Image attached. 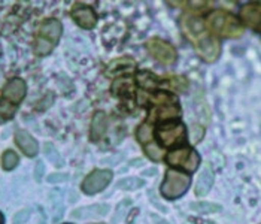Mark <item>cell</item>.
<instances>
[{"label":"cell","mask_w":261,"mask_h":224,"mask_svg":"<svg viewBox=\"0 0 261 224\" xmlns=\"http://www.w3.org/2000/svg\"><path fill=\"white\" fill-rule=\"evenodd\" d=\"M181 30L184 36L191 42L196 53L206 63H215L221 54V43L207 30L206 22L194 14L181 17Z\"/></svg>","instance_id":"1"},{"label":"cell","mask_w":261,"mask_h":224,"mask_svg":"<svg viewBox=\"0 0 261 224\" xmlns=\"http://www.w3.org/2000/svg\"><path fill=\"white\" fill-rule=\"evenodd\" d=\"M206 27L207 30L217 38H227V39H238L243 35V24L239 18H236L233 14L215 9L206 17Z\"/></svg>","instance_id":"2"},{"label":"cell","mask_w":261,"mask_h":224,"mask_svg":"<svg viewBox=\"0 0 261 224\" xmlns=\"http://www.w3.org/2000/svg\"><path fill=\"white\" fill-rule=\"evenodd\" d=\"M191 184V177L181 170L169 169L166 172L164 181L161 184V194L166 199H178L187 193Z\"/></svg>","instance_id":"3"},{"label":"cell","mask_w":261,"mask_h":224,"mask_svg":"<svg viewBox=\"0 0 261 224\" xmlns=\"http://www.w3.org/2000/svg\"><path fill=\"white\" fill-rule=\"evenodd\" d=\"M167 163L173 167H179L185 170V173H193L199 169L200 164V156L199 153L191 146H181L167 154Z\"/></svg>","instance_id":"4"},{"label":"cell","mask_w":261,"mask_h":224,"mask_svg":"<svg viewBox=\"0 0 261 224\" xmlns=\"http://www.w3.org/2000/svg\"><path fill=\"white\" fill-rule=\"evenodd\" d=\"M157 138L164 146H178L187 141V127L182 122H166L157 129Z\"/></svg>","instance_id":"5"},{"label":"cell","mask_w":261,"mask_h":224,"mask_svg":"<svg viewBox=\"0 0 261 224\" xmlns=\"http://www.w3.org/2000/svg\"><path fill=\"white\" fill-rule=\"evenodd\" d=\"M146 49L155 60L163 64H172L176 60V49L169 42L161 41L157 38L149 39L146 42Z\"/></svg>","instance_id":"6"},{"label":"cell","mask_w":261,"mask_h":224,"mask_svg":"<svg viewBox=\"0 0 261 224\" xmlns=\"http://www.w3.org/2000/svg\"><path fill=\"white\" fill-rule=\"evenodd\" d=\"M112 172L108 169H97L94 172H91L82 183V191L88 196L96 194L101 190H105L108 187V184L112 181Z\"/></svg>","instance_id":"7"},{"label":"cell","mask_w":261,"mask_h":224,"mask_svg":"<svg viewBox=\"0 0 261 224\" xmlns=\"http://www.w3.org/2000/svg\"><path fill=\"white\" fill-rule=\"evenodd\" d=\"M72 18L75 20V22L80 27L87 29V30L94 29L96 24H97L96 12L90 6H87V5H75L73 9H72Z\"/></svg>","instance_id":"8"},{"label":"cell","mask_w":261,"mask_h":224,"mask_svg":"<svg viewBox=\"0 0 261 224\" xmlns=\"http://www.w3.org/2000/svg\"><path fill=\"white\" fill-rule=\"evenodd\" d=\"M181 117V108L179 105H163V106H155L151 112H149V118L148 121L152 124V121H172Z\"/></svg>","instance_id":"9"},{"label":"cell","mask_w":261,"mask_h":224,"mask_svg":"<svg viewBox=\"0 0 261 224\" xmlns=\"http://www.w3.org/2000/svg\"><path fill=\"white\" fill-rule=\"evenodd\" d=\"M25 91H27L25 82L22 81L21 78H14V80H11L5 85L3 97H5V101H8L9 103L17 105V103H20L24 99Z\"/></svg>","instance_id":"10"},{"label":"cell","mask_w":261,"mask_h":224,"mask_svg":"<svg viewBox=\"0 0 261 224\" xmlns=\"http://www.w3.org/2000/svg\"><path fill=\"white\" fill-rule=\"evenodd\" d=\"M136 69V63L130 57H120L117 60H112L106 69L108 77H122V75H130Z\"/></svg>","instance_id":"11"},{"label":"cell","mask_w":261,"mask_h":224,"mask_svg":"<svg viewBox=\"0 0 261 224\" xmlns=\"http://www.w3.org/2000/svg\"><path fill=\"white\" fill-rule=\"evenodd\" d=\"M241 22L251 27L257 29L261 24V5L258 3H248L241 8Z\"/></svg>","instance_id":"12"},{"label":"cell","mask_w":261,"mask_h":224,"mask_svg":"<svg viewBox=\"0 0 261 224\" xmlns=\"http://www.w3.org/2000/svg\"><path fill=\"white\" fill-rule=\"evenodd\" d=\"M61 33H63V27L61 22L56 18H48L45 20L39 27V35L40 38L48 39L49 42H53L54 45L57 43V41L60 39Z\"/></svg>","instance_id":"13"},{"label":"cell","mask_w":261,"mask_h":224,"mask_svg":"<svg viewBox=\"0 0 261 224\" xmlns=\"http://www.w3.org/2000/svg\"><path fill=\"white\" fill-rule=\"evenodd\" d=\"M15 142L27 157H35L39 151V145L36 142V139L25 130H18L15 133Z\"/></svg>","instance_id":"14"},{"label":"cell","mask_w":261,"mask_h":224,"mask_svg":"<svg viewBox=\"0 0 261 224\" xmlns=\"http://www.w3.org/2000/svg\"><path fill=\"white\" fill-rule=\"evenodd\" d=\"M109 211L108 205H93V206H82L72 212V218L75 220H85V218H93V217H101L106 215Z\"/></svg>","instance_id":"15"},{"label":"cell","mask_w":261,"mask_h":224,"mask_svg":"<svg viewBox=\"0 0 261 224\" xmlns=\"http://www.w3.org/2000/svg\"><path fill=\"white\" fill-rule=\"evenodd\" d=\"M106 115L105 112L97 111L93 117V121H91V130H90V138L91 141L97 142L99 139L103 138L105 132H106Z\"/></svg>","instance_id":"16"},{"label":"cell","mask_w":261,"mask_h":224,"mask_svg":"<svg viewBox=\"0 0 261 224\" xmlns=\"http://www.w3.org/2000/svg\"><path fill=\"white\" fill-rule=\"evenodd\" d=\"M112 93L122 99H132L135 93V85L130 78H118L112 84Z\"/></svg>","instance_id":"17"},{"label":"cell","mask_w":261,"mask_h":224,"mask_svg":"<svg viewBox=\"0 0 261 224\" xmlns=\"http://www.w3.org/2000/svg\"><path fill=\"white\" fill-rule=\"evenodd\" d=\"M212 184H214V172L211 170L209 166L204 167V170L200 173L197 184H196V193L199 196H204L209 193V190L212 188Z\"/></svg>","instance_id":"18"},{"label":"cell","mask_w":261,"mask_h":224,"mask_svg":"<svg viewBox=\"0 0 261 224\" xmlns=\"http://www.w3.org/2000/svg\"><path fill=\"white\" fill-rule=\"evenodd\" d=\"M138 82L145 90H155L159 87V84H160V80L154 73H151L148 70H143V72L138 73Z\"/></svg>","instance_id":"19"},{"label":"cell","mask_w":261,"mask_h":224,"mask_svg":"<svg viewBox=\"0 0 261 224\" xmlns=\"http://www.w3.org/2000/svg\"><path fill=\"white\" fill-rule=\"evenodd\" d=\"M149 102L155 106H163V105H178V97L170 94V93H166V91H159L155 93L154 96L149 97Z\"/></svg>","instance_id":"20"},{"label":"cell","mask_w":261,"mask_h":224,"mask_svg":"<svg viewBox=\"0 0 261 224\" xmlns=\"http://www.w3.org/2000/svg\"><path fill=\"white\" fill-rule=\"evenodd\" d=\"M154 133V129H152V124H149V122H143L141 127L138 129V133H136V138H138V141L141 143H148L152 141V135Z\"/></svg>","instance_id":"21"},{"label":"cell","mask_w":261,"mask_h":224,"mask_svg":"<svg viewBox=\"0 0 261 224\" xmlns=\"http://www.w3.org/2000/svg\"><path fill=\"white\" fill-rule=\"evenodd\" d=\"M145 153H146V156H148L151 160H154V162H160V160H163V157L166 156L164 148H161V146H159L157 143L154 142H149L145 146Z\"/></svg>","instance_id":"22"},{"label":"cell","mask_w":261,"mask_h":224,"mask_svg":"<svg viewBox=\"0 0 261 224\" xmlns=\"http://www.w3.org/2000/svg\"><path fill=\"white\" fill-rule=\"evenodd\" d=\"M18 156H17V153L15 151H6L5 154H3V157H2V166H3V169L5 170H12L17 164H18Z\"/></svg>","instance_id":"23"},{"label":"cell","mask_w":261,"mask_h":224,"mask_svg":"<svg viewBox=\"0 0 261 224\" xmlns=\"http://www.w3.org/2000/svg\"><path fill=\"white\" fill-rule=\"evenodd\" d=\"M53 48H54V43L53 42H49L48 39H43L40 36L35 42V53L38 56H46V54H49L53 51Z\"/></svg>","instance_id":"24"},{"label":"cell","mask_w":261,"mask_h":224,"mask_svg":"<svg viewBox=\"0 0 261 224\" xmlns=\"http://www.w3.org/2000/svg\"><path fill=\"white\" fill-rule=\"evenodd\" d=\"M15 115V106L8 101H0V122L6 121Z\"/></svg>","instance_id":"25"},{"label":"cell","mask_w":261,"mask_h":224,"mask_svg":"<svg viewBox=\"0 0 261 224\" xmlns=\"http://www.w3.org/2000/svg\"><path fill=\"white\" fill-rule=\"evenodd\" d=\"M43 153H45V156L53 162V163L56 164V166H59L60 167L61 164H63V160H61L60 154H59V151L53 146V143L46 142L43 145Z\"/></svg>","instance_id":"26"},{"label":"cell","mask_w":261,"mask_h":224,"mask_svg":"<svg viewBox=\"0 0 261 224\" xmlns=\"http://www.w3.org/2000/svg\"><path fill=\"white\" fill-rule=\"evenodd\" d=\"M118 188H122V190H136V188H141L143 187V181L139 180V178H125V180H121L120 183L117 184Z\"/></svg>","instance_id":"27"},{"label":"cell","mask_w":261,"mask_h":224,"mask_svg":"<svg viewBox=\"0 0 261 224\" xmlns=\"http://www.w3.org/2000/svg\"><path fill=\"white\" fill-rule=\"evenodd\" d=\"M30 217V209H21L20 212H17L14 215V224L25 223Z\"/></svg>","instance_id":"28"},{"label":"cell","mask_w":261,"mask_h":224,"mask_svg":"<svg viewBox=\"0 0 261 224\" xmlns=\"http://www.w3.org/2000/svg\"><path fill=\"white\" fill-rule=\"evenodd\" d=\"M67 178H69V175H67V173L56 172V173H51V175L48 177V183H51V184L64 183V181H67Z\"/></svg>","instance_id":"29"},{"label":"cell","mask_w":261,"mask_h":224,"mask_svg":"<svg viewBox=\"0 0 261 224\" xmlns=\"http://www.w3.org/2000/svg\"><path fill=\"white\" fill-rule=\"evenodd\" d=\"M203 133H204V129L199 126V124H194L193 129H191V135H193V142L197 143L199 141H201L203 138Z\"/></svg>","instance_id":"30"},{"label":"cell","mask_w":261,"mask_h":224,"mask_svg":"<svg viewBox=\"0 0 261 224\" xmlns=\"http://www.w3.org/2000/svg\"><path fill=\"white\" fill-rule=\"evenodd\" d=\"M130 204H132V201H130V199H127V201H122V202L118 205V208H117V214H115V217H114V223H118V221H120V218L124 215L125 205L128 206Z\"/></svg>","instance_id":"31"},{"label":"cell","mask_w":261,"mask_h":224,"mask_svg":"<svg viewBox=\"0 0 261 224\" xmlns=\"http://www.w3.org/2000/svg\"><path fill=\"white\" fill-rule=\"evenodd\" d=\"M196 206V209H199V211H206V212H212V211H218L220 208L217 206V205H209V204H199V205H194Z\"/></svg>","instance_id":"32"},{"label":"cell","mask_w":261,"mask_h":224,"mask_svg":"<svg viewBox=\"0 0 261 224\" xmlns=\"http://www.w3.org/2000/svg\"><path fill=\"white\" fill-rule=\"evenodd\" d=\"M43 169H45V166L42 162H38L36 163V167H35V180L40 183L42 181V175H43Z\"/></svg>","instance_id":"33"},{"label":"cell","mask_w":261,"mask_h":224,"mask_svg":"<svg viewBox=\"0 0 261 224\" xmlns=\"http://www.w3.org/2000/svg\"><path fill=\"white\" fill-rule=\"evenodd\" d=\"M5 223V220H3V215H2V212H0V224Z\"/></svg>","instance_id":"34"},{"label":"cell","mask_w":261,"mask_h":224,"mask_svg":"<svg viewBox=\"0 0 261 224\" xmlns=\"http://www.w3.org/2000/svg\"><path fill=\"white\" fill-rule=\"evenodd\" d=\"M260 30H261V24H260Z\"/></svg>","instance_id":"35"},{"label":"cell","mask_w":261,"mask_h":224,"mask_svg":"<svg viewBox=\"0 0 261 224\" xmlns=\"http://www.w3.org/2000/svg\"><path fill=\"white\" fill-rule=\"evenodd\" d=\"M99 224H103V223H99Z\"/></svg>","instance_id":"36"}]
</instances>
